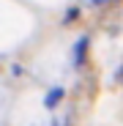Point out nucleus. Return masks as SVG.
Returning <instances> with one entry per match:
<instances>
[{
    "instance_id": "1",
    "label": "nucleus",
    "mask_w": 123,
    "mask_h": 126,
    "mask_svg": "<svg viewBox=\"0 0 123 126\" xmlns=\"http://www.w3.org/2000/svg\"><path fill=\"white\" fill-rule=\"evenodd\" d=\"M85 49H88V38L82 36V38L77 41V47H74V66H79V63L85 60Z\"/></svg>"
},
{
    "instance_id": "2",
    "label": "nucleus",
    "mask_w": 123,
    "mask_h": 126,
    "mask_svg": "<svg viewBox=\"0 0 123 126\" xmlns=\"http://www.w3.org/2000/svg\"><path fill=\"white\" fill-rule=\"evenodd\" d=\"M60 99H63V88H52V91L47 93V101H44V104H47V107H57Z\"/></svg>"
},
{
    "instance_id": "3",
    "label": "nucleus",
    "mask_w": 123,
    "mask_h": 126,
    "mask_svg": "<svg viewBox=\"0 0 123 126\" xmlns=\"http://www.w3.org/2000/svg\"><path fill=\"white\" fill-rule=\"evenodd\" d=\"M63 123H66V121H55V126H63Z\"/></svg>"
}]
</instances>
